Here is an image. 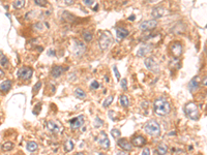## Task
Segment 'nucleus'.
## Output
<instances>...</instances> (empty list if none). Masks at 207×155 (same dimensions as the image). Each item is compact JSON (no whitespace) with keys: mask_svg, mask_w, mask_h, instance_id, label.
Returning a JSON list of instances; mask_svg holds the SVG:
<instances>
[{"mask_svg":"<svg viewBox=\"0 0 207 155\" xmlns=\"http://www.w3.org/2000/svg\"><path fill=\"white\" fill-rule=\"evenodd\" d=\"M13 148H14V144L11 143V142L3 143L2 146H1V149H2V150H4V151H11Z\"/></svg>","mask_w":207,"mask_h":155,"instance_id":"26","label":"nucleus"},{"mask_svg":"<svg viewBox=\"0 0 207 155\" xmlns=\"http://www.w3.org/2000/svg\"><path fill=\"white\" fill-rule=\"evenodd\" d=\"M145 66L147 67V69H149L150 71H153V73H159V65L152 57H149L145 60Z\"/></svg>","mask_w":207,"mask_h":155,"instance_id":"6","label":"nucleus"},{"mask_svg":"<svg viewBox=\"0 0 207 155\" xmlns=\"http://www.w3.org/2000/svg\"><path fill=\"white\" fill-rule=\"evenodd\" d=\"M83 2L86 6H91L94 3V0H83Z\"/></svg>","mask_w":207,"mask_h":155,"instance_id":"37","label":"nucleus"},{"mask_svg":"<svg viewBox=\"0 0 207 155\" xmlns=\"http://www.w3.org/2000/svg\"><path fill=\"white\" fill-rule=\"evenodd\" d=\"M11 85H13V84H11V81H8V80L4 81L3 83H1V84H0V91L7 92L11 88Z\"/></svg>","mask_w":207,"mask_h":155,"instance_id":"18","label":"nucleus"},{"mask_svg":"<svg viewBox=\"0 0 207 155\" xmlns=\"http://www.w3.org/2000/svg\"><path fill=\"white\" fill-rule=\"evenodd\" d=\"M156 26H157V22L155 20H147V21H143V22L140 24L139 28L142 31H147V30L154 29Z\"/></svg>","mask_w":207,"mask_h":155,"instance_id":"8","label":"nucleus"},{"mask_svg":"<svg viewBox=\"0 0 207 155\" xmlns=\"http://www.w3.org/2000/svg\"><path fill=\"white\" fill-rule=\"evenodd\" d=\"M117 144H118V146L120 148H122L125 151H131L133 148V145L126 139H119L117 141Z\"/></svg>","mask_w":207,"mask_h":155,"instance_id":"13","label":"nucleus"},{"mask_svg":"<svg viewBox=\"0 0 207 155\" xmlns=\"http://www.w3.org/2000/svg\"><path fill=\"white\" fill-rule=\"evenodd\" d=\"M39 146H37V144L35 142H28L27 143V150L29 152H34V151H36Z\"/></svg>","mask_w":207,"mask_h":155,"instance_id":"24","label":"nucleus"},{"mask_svg":"<svg viewBox=\"0 0 207 155\" xmlns=\"http://www.w3.org/2000/svg\"><path fill=\"white\" fill-rule=\"evenodd\" d=\"M41 82H39V83H36V84H35V86H34V88H33V93L34 94L36 93V91H39V88H41Z\"/></svg>","mask_w":207,"mask_h":155,"instance_id":"36","label":"nucleus"},{"mask_svg":"<svg viewBox=\"0 0 207 155\" xmlns=\"http://www.w3.org/2000/svg\"><path fill=\"white\" fill-rule=\"evenodd\" d=\"M113 71H114V73H115V77H116V80L117 81H120V73H119L118 69H117V66L114 65L113 66Z\"/></svg>","mask_w":207,"mask_h":155,"instance_id":"34","label":"nucleus"},{"mask_svg":"<svg viewBox=\"0 0 207 155\" xmlns=\"http://www.w3.org/2000/svg\"><path fill=\"white\" fill-rule=\"evenodd\" d=\"M85 120H84V116L83 115H80L78 117H75L73 118L71 121H69V125L73 129H79L80 127H82L83 124H84Z\"/></svg>","mask_w":207,"mask_h":155,"instance_id":"7","label":"nucleus"},{"mask_svg":"<svg viewBox=\"0 0 207 155\" xmlns=\"http://www.w3.org/2000/svg\"><path fill=\"white\" fill-rule=\"evenodd\" d=\"M90 88H91L92 90L98 89V88H100V83H98V81H93V82H92V83L90 84Z\"/></svg>","mask_w":207,"mask_h":155,"instance_id":"35","label":"nucleus"},{"mask_svg":"<svg viewBox=\"0 0 207 155\" xmlns=\"http://www.w3.org/2000/svg\"><path fill=\"white\" fill-rule=\"evenodd\" d=\"M100 155H106V154H102V153H100Z\"/></svg>","mask_w":207,"mask_h":155,"instance_id":"45","label":"nucleus"},{"mask_svg":"<svg viewBox=\"0 0 207 155\" xmlns=\"http://www.w3.org/2000/svg\"><path fill=\"white\" fill-rule=\"evenodd\" d=\"M144 130H145L146 133H148L149 135H152V137H159L161 135V126L154 120L148 121L144 125Z\"/></svg>","mask_w":207,"mask_h":155,"instance_id":"2","label":"nucleus"},{"mask_svg":"<svg viewBox=\"0 0 207 155\" xmlns=\"http://www.w3.org/2000/svg\"><path fill=\"white\" fill-rule=\"evenodd\" d=\"M128 35V30L124 29V28H121V27L116 28V36H117V38H118L119 40L125 38Z\"/></svg>","mask_w":207,"mask_h":155,"instance_id":"16","label":"nucleus"},{"mask_svg":"<svg viewBox=\"0 0 207 155\" xmlns=\"http://www.w3.org/2000/svg\"><path fill=\"white\" fill-rule=\"evenodd\" d=\"M142 155H150V150L148 148H145L142 152Z\"/></svg>","mask_w":207,"mask_h":155,"instance_id":"38","label":"nucleus"},{"mask_svg":"<svg viewBox=\"0 0 207 155\" xmlns=\"http://www.w3.org/2000/svg\"><path fill=\"white\" fill-rule=\"evenodd\" d=\"M76 43V45H75V53H76V55H82L83 53L85 52V49H86V47H85V45L83 43H81V41H78V40H76L75 41Z\"/></svg>","mask_w":207,"mask_h":155,"instance_id":"15","label":"nucleus"},{"mask_svg":"<svg viewBox=\"0 0 207 155\" xmlns=\"http://www.w3.org/2000/svg\"><path fill=\"white\" fill-rule=\"evenodd\" d=\"M164 15V8L161 6H156L152 9L151 12V16L153 17V19H159Z\"/></svg>","mask_w":207,"mask_h":155,"instance_id":"17","label":"nucleus"},{"mask_svg":"<svg viewBox=\"0 0 207 155\" xmlns=\"http://www.w3.org/2000/svg\"><path fill=\"white\" fill-rule=\"evenodd\" d=\"M120 86L123 90L128 89V81H126V79H122V80L120 81Z\"/></svg>","mask_w":207,"mask_h":155,"instance_id":"33","label":"nucleus"},{"mask_svg":"<svg viewBox=\"0 0 207 155\" xmlns=\"http://www.w3.org/2000/svg\"><path fill=\"white\" fill-rule=\"evenodd\" d=\"M33 1L37 6L45 7L46 5H47V0H33Z\"/></svg>","mask_w":207,"mask_h":155,"instance_id":"30","label":"nucleus"},{"mask_svg":"<svg viewBox=\"0 0 207 155\" xmlns=\"http://www.w3.org/2000/svg\"><path fill=\"white\" fill-rule=\"evenodd\" d=\"M100 47L102 50H107L108 48L110 47L112 43H113V38H112L111 34L108 33V32H104L100 37Z\"/></svg>","mask_w":207,"mask_h":155,"instance_id":"4","label":"nucleus"},{"mask_svg":"<svg viewBox=\"0 0 207 155\" xmlns=\"http://www.w3.org/2000/svg\"><path fill=\"white\" fill-rule=\"evenodd\" d=\"M64 71H66V69H64L62 66L56 65V66H54V67L52 68V71H51V75H52L53 78H59L60 75L63 73Z\"/></svg>","mask_w":207,"mask_h":155,"instance_id":"14","label":"nucleus"},{"mask_svg":"<svg viewBox=\"0 0 207 155\" xmlns=\"http://www.w3.org/2000/svg\"><path fill=\"white\" fill-rule=\"evenodd\" d=\"M156 152L159 155H165L167 152H168V147H167V145H165V144H161V145H159V147H157V149H156Z\"/></svg>","mask_w":207,"mask_h":155,"instance_id":"20","label":"nucleus"},{"mask_svg":"<svg viewBox=\"0 0 207 155\" xmlns=\"http://www.w3.org/2000/svg\"><path fill=\"white\" fill-rule=\"evenodd\" d=\"M32 75H33V69L31 67L24 66V67H21L18 71V78L22 79V80H30Z\"/></svg>","mask_w":207,"mask_h":155,"instance_id":"5","label":"nucleus"},{"mask_svg":"<svg viewBox=\"0 0 207 155\" xmlns=\"http://www.w3.org/2000/svg\"><path fill=\"white\" fill-rule=\"evenodd\" d=\"M185 115L189 117L192 120H198L200 114H199V110L198 107L195 103H189L185 105Z\"/></svg>","mask_w":207,"mask_h":155,"instance_id":"3","label":"nucleus"},{"mask_svg":"<svg viewBox=\"0 0 207 155\" xmlns=\"http://www.w3.org/2000/svg\"><path fill=\"white\" fill-rule=\"evenodd\" d=\"M98 142L100 145V147H102V148L107 149L110 147V140H109V138H108V135H106V132H104V131L100 132V137H98Z\"/></svg>","mask_w":207,"mask_h":155,"instance_id":"9","label":"nucleus"},{"mask_svg":"<svg viewBox=\"0 0 207 155\" xmlns=\"http://www.w3.org/2000/svg\"><path fill=\"white\" fill-rule=\"evenodd\" d=\"M132 144L136 147H143L146 144V139L143 135H136V137L133 138Z\"/></svg>","mask_w":207,"mask_h":155,"instance_id":"12","label":"nucleus"},{"mask_svg":"<svg viewBox=\"0 0 207 155\" xmlns=\"http://www.w3.org/2000/svg\"><path fill=\"white\" fill-rule=\"evenodd\" d=\"M64 2H65V4L69 5V4H73L74 0H64Z\"/></svg>","mask_w":207,"mask_h":155,"instance_id":"39","label":"nucleus"},{"mask_svg":"<svg viewBox=\"0 0 207 155\" xmlns=\"http://www.w3.org/2000/svg\"><path fill=\"white\" fill-rule=\"evenodd\" d=\"M0 64L3 66V67H6L7 64H8V60H7V58L5 57V56H1V58H0Z\"/></svg>","mask_w":207,"mask_h":155,"instance_id":"31","label":"nucleus"},{"mask_svg":"<svg viewBox=\"0 0 207 155\" xmlns=\"http://www.w3.org/2000/svg\"><path fill=\"white\" fill-rule=\"evenodd\" d=\"M47 126H48V129L51 130L52 132H58L59 131V126L57 125L56 123H54V122H52V121H50V122H48L47 123Z\"/></svg>","mask_w":207,"mask_h":155,"instance_id":"21","label":"nucleus"},{"mask_svg":"<svg viewBox=\"0 0 207 155\" xmlns=\"http://www.w3.org/2000/svg\"><path fill=\"white\" fill-rule=\"evenodd\" d=\"M111 135H113V138L117 139V138H119L121 135V132H120V130H118V129H112L111 130Z\"/></svg>","mask_w":207,"mask_h":155,"instance_id":"32","label":"nucleus"},{"mask_svg":"<svg viewBox=\"0 0 207 155\" xmlns=\"http://www.w3.org/2000/svg\"><path fill=\"white\" fill-rule=\"evenodd\" d=\"M25 5V0H16L14 2V7L17 9H21Z\"/></svg>","mask_w":207,"mask_h":155,"instance_id":"27","label":"nucleus"},{"mask_svg":"<svg viewBox=\"0 0 207 155\" xmlns=\"http://www.w3.org/2000/svg\"><path fill=\"white\" fill-rule=\"evenodd\" d=\"M75 155H84L82 152H79V153H77V154H75Z\"/></svg>","mask_w":207,"mask_h":155,"instance_id":"43","label":"nucleus"},{"mask_svg":"<svg viewBox=\"0 0 207 155\" xmlns=\"http://www.w3.org/2000/svg\"><path fill=\"white\" fill-rule=\"evenodd\" d=\"M83 38H84L85 41L89 43V41L92 40V38H93V35H92V33H90L89 31H85L84 33H83Z\"/></svg>","mask_w":207,"mask_h":155,"instance_id":"28","label":"nucleus"},{"mask_svg":"<svg viewBox=\"0 0 207 155\" xmlns=\"http://www.w3.org/2000/svg\"><path fill=\"white\" fill-rule=\"evenodd\" d=\"M199 85H200V78L197 75V77L193 78V79L191 80V82H189V85H187V88H189V90L192 92V93H194V92H196L197 90H198Z\"/></svg>","mask_w":207,"mask_h":155,"instance_id":"10","label":"nucleus"},{"mask_svg":"<svg viewBox=\"0 0 207 155\" xmlns=\"http://www.w3.org/2000/svg\"><path fill=\"white\" fill-rule=\"evenodd\" d=\"M113 99H114V96L113 95H110L109 97L106 99L105 101H104V103H102V107L104 108H108L110 105L112 103V101H113Z\"/></svg>","mask_w":207,"mask_h":155,"instance_id":"29","label":"nucleus"},{"mask_svg":"<svg viewBox=\"0 0 207 155\" xmlns=\"http://www.w3.org/2000/svg\"><path fill=\"white\" fill-rule=\"evenodd\" d=\"M75 95L77 96V97L79 98H85L86 97V93H85V91L83 89H81V88H76L75 89Z\"/></svg>","mask_w":207,"mask_h":155,"instance_id":"25","label":"nucleus"},{"mask_svg":"<svg viewBox=\"0 0 207 155\" xmlns=\"http://www.w3.org/2000/svg\"><path fill=\"white\" fill-rule=\"evenodd\" d=\"M3 75H4V71H3L2 69H0V77H2Z\"/></svg>","mask_w":207,"mask_h":155,"instance_id":"42","label":"nucleus"},{"mask_svg":"<svg viewBox=\"0 0 207 155\" xmlns=\"http://www.w3.org/2000/svg\"><path fill=\"white\" fill-rule=\"evenodd\" d=\"M171 53L175 58L179 57L182 54V46L179 43H173L171 46Z\"/></svg>","mask_w":207,"mask_h":155,"instance_id":"11","label":"nucleus"},{"mask_svg":"<svg viewBox=\"0 0 207 155\" xmlns=\"http://www.w3.org/2000/svg\"><path fill=\"white\" fill-rule=\"evenodd\" d=\"M150 2H155V1H157V0H149Z\"/></svg>","mask_w":207,"mask_h":155,"instance_id":"44","label":"nucleus"},{"mask_svg":"<svg viewBox=\"0 0 207 155\" xmlns=\"http://www.w3.org/2000/svg\"><path fill=\"white\" fill-rule=\"evenodd\" d=\"M128 20H130V21H134L135 20V16H134V15H133V16H131L130 18H128Z\"/></svg>","mask_w":207,"mask_h":155,"instance_id":"41","label":"nucleus"},{"mask_svg":"<svg viewBox=\"0 0 207 155\" xmlns=\"http://www.w3.org/2000/svg\"><path fill=\"white\" fill-rule=\"evenodd\" d=\"M119 103L123 108H128L130 105V101H128V97L126 95H121L119 98Z\"/></svg>","mask_w":207,"mask_h":155,"instance_id":"23","label":"nucleus"},{"mask_svg":"<svg viewBox=\"0 0 207 155\" xmlns=\"http://www.w3.org/2000/svg\"><path fill=\"white\" fill-rule=\"evenodd\" d=\"M154 112L156 113L157 115L159 116H165V115L169 114L171 111V107H170V103L164 99V98H159L156 101H154Z\"/></svg>","mask_w":207,"mask_h":155,"instance_id":"1","label":"nucleus"},{"mask_svg":"<svg viewBox=\"0 0 207 155\" xmlns=\"http://www.w3.org/2000/svg\"><path fill=\"white\" fill-rule=\"evenodd\" d=\"M74 147H75V144H74V142L72 141V140H67V141L64 143V150H65L66 152H71L74 149Z\"/></svg>","mask_w":207,"mask_h":155,"instance_id":"22","label":"nucleus"},{"mask_svg":"<svg viewBox=\"0 0 207 155\" xmlns=\"http://www.w3.org/2000/svg\"><path fill=\"white\" fill-rule=\"evenodd\" d=\"M48 55H50V56H53V55H54V56H55V52L53 53V51L50 50V51H49V54Z\"/></svg>","mask_w":207,"mask_h":155,"instance_id":"40","label":"nucleus"},{"mask_svg":"<svg viewBox=\"0 0 207 155\" xmlns=\"http://www.w3.org/2000/svg\"><path fill=\"white\" fill-rule=\"evenodd\" d=\"M150 50L151 49L149 48V47H147V46L141 47L139 50L137 51V56H138V57H143V56H145L146 54H148V53L150 52Z\"/></svg>","mask_w":207,"mask_h":155,"instance_id":"19","label":"nucleus"}]
</instances>
